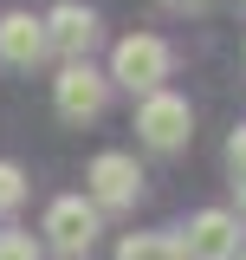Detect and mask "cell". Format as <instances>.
Instances as JSON below:
<instances>
[{"instance_id":"9","label":"cell","mask_w":246,"mask_h":260,"mask_svg":"<svg viewBox=\"0 0 246 260\" xmlns=\"http://www.w3.org/2000/svg\"><path fill=\"white\" fill-rule=\"evenodd\" d=\"M117 260H182V241L175 234H123Z\"/></svg>"},{"instance_id":"11","label":"cell","mask_w":246,"mask_h":260,"mask_svg":"<svg viewBox=\"0 0 246 260\" xmlns=\"http://www.w3.org/2000/svg\"><path fill=\"white\" fill-rule=\"evenodd\" d=\"M0 260H46V254H39L32 234H13V228H7V234H0Z\"/></svg>"},{"instance_id":"12","label":"cell","mask_w":246,"mask_h":260,"mask_svg":"<svg viewBox=\"0 0 246 260\" xmlns=\"http://www.w3.org/2000/svg\"><path fill=\"white\" fill-rule=\"evenodd\" d=\"M227 162H233V176H246V124L227 137Z\"/></svg>"},{"instance_id":"13","label":"cell","mask_w":246,"mask_h":260,"mask_svg":"<svg viewBox=\"0 0 246 260\" xmlns=\"http://www.w3.org/2000/svg\"><path fill=\"white\" fill-rule=\"evenodd\" d=\"M240 215H246V189H240Z\"/></svg>"},{"instance_id":"1","label":"cell","mask_w":246,"mask_h":260,"mask_svg":"<svg viewBox=\"0 0 246 260\" xmlns=\"http://www.w3.org/2000/svg\"><path fill=\"white\" fill-rule=\"evenodd\" d=\"M110 85H123V91H162V78H169V46L155 39V32H130V39H117V52H110V72H104Z\"/></svg>"},{"instance_id":"4","label":"cell","mask_w":246,"mask_h":260,"mask_svg":"<svg viewBox=\"0 0 246 260\" xmlns=\"http://www.w3.org/2000/svg\"><path fill=\"white\" fill-rule=\"evenodd\" d=\"M182 241V260H240V215L233 208H201Z\"/></svg>"},{"instance_id":"10","label":"cell","mask_w":246,"mask_h":260,"mask_svg":"<svg viewBox=\"0 0 246 260\" xmlns=\"http://www.w3.org/2000/svg\"><path fill=\"white\" fill-rule=\"evenodd\" d=\"M26 202V176H20V162H0V215H13Z\"/></svg>"},{"instance_id":"8","label":"cell","mask_w":246,"mask_h":260,"mask_svg":"<svg viewBox=\"0 0 246 260\" xmlns=\"http://www.w3.org/2000/svg\"><path fill=\"white\" fill-rule=\"evenodd\" d=\"M46 52H52V46H46V20H32V13H7V20H0V59L7 65L32 72Z\"/></svg>"},{"instance_id":"6","label":"cell","mask_w":246,"mask_h":260,"mask_svg":"<svg viewBox=\"0 0 246 260\" xmlns=\"http://www.w3.org/2000/svg\"><path fill=\"white\" fill-rule=\"evenodd\" d=\"M85 182H91V208H136L143 169H136V156H123V150H104Z\"/></svg>"},{"instance_id":"7","label":"cell","mask_w":246,"mask_h":260,"mask_svg":"<svg viewBox=\"0 0 246 260\" xmlns=\"http://www.w3.org/2000/svg\"><path fill=\"white\" fill-rule=\"evenodd\" d=\"M46 46H59L65 59H85L97 46V13L85 0H59V7L46 13Z\"/></svg>"},{"instance_id":"3","label":"cell","mask_w":246,"mask_h":260,"mask_svg":"<svg viewBox=\"0 0 246 260\" xmlns=\"http://www.w3.org/2000/svg\"><path fill=\"white\" fill-rule=\"evenodd\" d=\"M136 137H143L149 150H182L188 137H194V111H188V98L149 91L143 104H136Z\"/></svg>"},{"instance_id":"2","label":"cell","mask_w":246,"mask_h":260,"mask_svg":"<svg viewBox=\"0 0 246 260\" xmlns=\"http://www.w3.org/2000/svg\"><path fill=\"white\" fill-rule=\"evenodd\" d=\"M52 98H59V117L91 124V117H104V104H110V78H104L91 59H71L59 78H52Z\"/></svg>"},{"instance_id":"5","label":"cell","mask_w":246,"mask_h":260,"mask_svg":"<svg viewBox=\"0 0 246 260\" xmlns=\"http://www.w3.org/2000/svg\"><path fill=\"white\" fill-rule=\"evenodd\" d=\"M46 234H52V254L85 260L91 241H97V208L85 202V195H59V202L46 208Z\"/></svg>"}]
</instances>
